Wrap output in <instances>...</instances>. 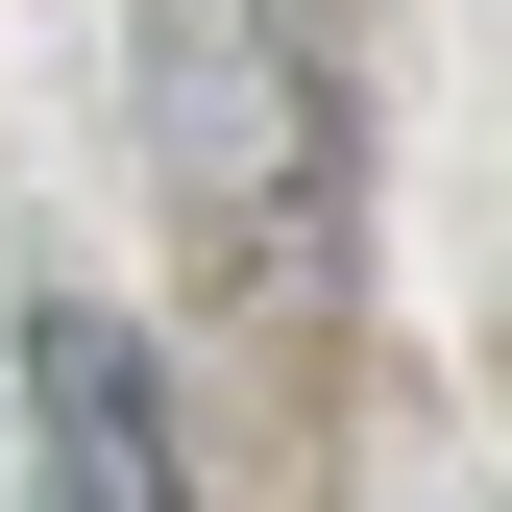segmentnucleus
I'll list each match as a JSON object with an SVG mask.
<instances>
[{
	"label": "nucleus",
	"instance_id": "obj_1",
	"mask_svg": "<svg viewBox=\"0 0 512 512\" xmlns=\"http://www.w3.org/2000/svg\"><path fill=\"white\" fill-rule=\"evenodd\" d=\"M147 171L196 244H317V196H342L317 0H147Z\"/></svg>",
	"mask_w": 512,
	"mask_h": 512
},
{
	"label": "nucleus",
	"instance_id": "obj_2",
	"mask_svg": "<svg viewBox=\"0 0 512 512\" xmlns=\"http://www.w3.org/2000/svg\"><path fill=\"white\" fill-rule=\"evenodd\" d=\"M25 439H49V512H196L171 366H147V317H98V293H25Z\"/></svg>",
	"mask_w": 512,
	"mask_h": 512
}]
</instances>
